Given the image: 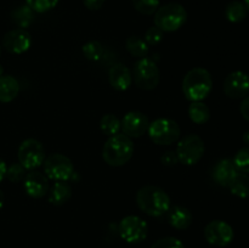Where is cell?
<instances>
[{"label": "cell", "instance_id": "1", "mask_svg": "<svg viewBox=\"0 0 249 248\" xmlns=\"http://www.w3.org/2000/svg\"><path fill=\"white\" fill-rule=\"evenodd\" d=\"M138 207L151 216H160L169 211L170 197L167 192L158 186L146 185L136 194Z\"/></svg>", "mask_w": 249, "mask_h": 248}, {"label": "cell", "instance_id": "2", "mask_svg": "<svg viewBox=\"0 0 249 248\" xmlns=\"http://www.w3.org/2000/svg\"><path fill=\"white\" fill-rule=\"evenodd\" d=\"M213 79L206 68L190 70L182 80V91L189 101H203L212 91Z\"/></svg>", "mask_w": 249, "mask_h": 248}, {"label": "cell", "instance_id": "3", "mask_svg": "<svg viewBox=\"0 0 249 248\" xmlns=\"http://www.w3.org/2000/svg\"><path fill=\"white\" fill-rule=\"evenodd\" d=\"M134 153V143L129 136L124 134L109 136L102 150L104 160L111 167H121L131 159Z\"/></svg>", "mask_w": 249, "mask_h": 248}, {"label": "cell", "instance_id": "4", "mask_svg": "<svg viewBox=\"0 0 249 248\" xmlns=\"http://www.w3.org/2000/svg\"><path fill=\"white\" fill-rule=\"evenodd\" d=\"M187 21V12L182 5L170 2L158 7L155 12V26L163 32H175Z\"/></svg>", "mask_w": 249, "mask_h": 248}, {"label": "cell", "instance_id": "5", "mask_svg": "<svg viewBox=\"0 0 249 248\" xmlns=\"http://www.w3.org/2000/svg\"><path fill=\"white\" fill-rule=\"evenodd\" d=\"M204 142L201 136L189 134L179 140L177 145L178 160L185 165H195L202 159L204 155Z\"/></svg>", "mask_w": 249, "mask_h": 248}, {"label": "cell", "instance_id": "6", "mask_svg": "<svg viewBox=\"0 0 249 248\" xmlns=\"http://www.w3.org/2000/svg\"><path fill=\"white\" fill-rule=\"evenodd\" d=\"M150 139L157 145H172L179 140L181 129L179 124L170 118H158L150 123L147 130Z\"/></svg>", "mask_w": 249, "mask_h": 248}, {"label": "cell", "instance_id": "7", "mask_svg": "<svg viewBox=\"0 0 249 248\" xmlns=\"http://www.w3.org/2000/svg\"><path fill=\"white\" fill-rule=\"evenodd\" d=\"M18 163L26 170H34L36 168L43 165L45 160V148L43 143L36 139H27L22 141L17 151Z\"/></svg>", "mask_w": 249, "mask_h": 248}, {"label": "cell", "instance_id": "8", "mask_svg": "<svg viewBox=\"0 0 249 248\" xmlns=\"http://www.w3.org/2000/svg\"><path fill=\"white\" fill-rule=\"evenodd\" d=\"M48 179L53 181H68L74 174L72 160L62 153H51L43 163Z\"/></svg>", "mask_w": 249, "mask_h": 248}, {"label": "cell", "instance_id": "9", "mask_svg": "<svg viewBox=\"0 0 249 248\" xmlns=\"http://www.w3.org/2000/svg\"><path fill=\"white\" fill-rule=\"evenodd\" d=\"M133 79L140 89L153 90L160 84V70L151 58H140L134 66Z\"/></svg>", "mask_w": 249, "mask_h": 248}, {"label": "cell", "instance_id": "10", "mask_svg": "<svg viewBox=\"0 0 249 248\" xmlns=\"http://www.w3.org/2000/svg\"><path fill=\"white\" fill-rule=\"evenodd\" d=\"M119 236L128 243H140L147 237L148 225L138 215H128L118 225Z\"/></svg>", "mask_w": 249, "mask_h": 248}, {"label": "cell", "instance_id": "11", "mask_svg": "<svg viewBox=\"0 0 249 248\" xmlns=\"http://www.w3.org/2000/svg\"><path fill=\"white\" fill-rule=\"evenodd\" d=\"M204 237L207 242L216 247H226L235 237V232L230 224L224 220H212L204 228Z\"/></svg>", "mask_w": 249, "mask_h": 248}, {"label": "cell", "instance_id": "12", "mask_svg": "<svg viewBox=\"0 0 249 248\" xmlns=\"http://www.w3.org/2000/svg\"><path fill=\"white\" fill-rule=\"evenodd\" d=\"M224 92L230 99H245L249 94V75L242 71L230 73L224 80Z\"/></svg>", "mask_w": 249, "mask_h": 248}, {"label": "cell", "instance_id": "13", "mask_svg": "<svg viewBox=\"0 0 249 248\" xmlns=\"http://www.w3.org/2000/svg\"><path fill=\"white\" fill-rule=\"evenodd\" d=\"M121 125L124 135L129 136L130 139L140 138L143 134L147 133L150 121L146 114L138 111H131L123 117V119L121 121Z\"/></svg>", "mask_w": 249, "mask_h": 248}, {"label": "cell", "instance_id": "14", "mask_svg": "<svg viewBox=\"0 0 249 248\" xmlns=\"http://www.w3.org/2000/svg\"><path fill=\"white\" fill-rule=\"evenodd\" d=\"M32 45L31 34L26 29L17 28L7 32L2 39V46L5 50L14 55H21L26 53Z\"/></svg>", "mask_w": 249, "mask_h": 248}, {"label": "cell", "instance_id": "15", "mask_svg": "<svg viewBox=\"0 0 249 248\" xmlns=\"http://www.w3.org/2000/svg\"><path fill=\"white\" fill-rule=\"evenodd\" d=\"M23 187L26 194L32 198H41L49 192V180L43 173L32 170L24 177Z\"/></svg>", "mask_w": 249, "mask_h": 248}, {"label": "cell", "instance_id": "16", "mask_svg": "<svg viewBox=\"0 0 249 248\" xmlns=\"http://www.w3.org/2000/svg\"><path fill=\"white\" fill-rule=\"evenodd\" d=\"M108 82L113 89L118 90V91H125L133 83V73L126 66L117 63L109 68Z\"/></svg>", "mask_w": 249, "mask_h": 248}, {"label": "cell", "instance_id": "17", "mask_svg": "<svg viewBox=\"0 0 249 248\" xmlns=\"http://www.w3.org/2000/svg\"><path fill=\"white\" fill-rule=\"evenodd\" d=\"M237 172L238 170L236 169L232 159L224 158V159L219 160L215 164V167H214L213 179L215 180L216 184L221 185L224 187H228V185L230 184V181Z\"/></svg>", "mask_w": 249, "mask_h": 248}, {"label": "cell", "instance_id": "18", "mask_svg": "<svg viewBox=\"0 0 249 248\" xmlns=\"http://www.w3.org/2000/svg\"><path fill=\"white\" fill-rule=\"evenodd\" d=\"M168 213V221L177 230H186L192 224V214L186 207H170Z\"/></svg>", "mask_w": 249, "mask_h": 248}, {"label": "cell", "instance_id": "19", "mask_svg": "<svg viewBox=\"0 0 249 248\" xmlns=\"http://www.w3.org/2000/svg\"><path fill=\"white\" fill-rule=\"evenodd\" d=\"M49 202L53 206H62L72 196V189L66 181H56L49 190Z\"/></svg>", "mask_w": 249, "mask_h": 248}, {"label": "cell", "instance_id": "20", "mask_svg": "<svg viewBox=\"0 0 249 248\" xmlns=\"http://www.w3.org/2000/svg\"><path fill=\"white\" fill-rule=\"evenodd\" d=\"M19 91V85L12 75H0V102H11L16 99Z\"/></svg>", "mask_w": 249, "mask_h": 248}, {"label": "cell", "instance_id": "21", "mask_svg": "<svg viewBox=\"0 0 249 248\" xmlns=\"http://www.w3.org/2000/svg\"><path fill=\"white\" fill-rule=\"evenodd\" d=\"M230 189L231 194L235 196L240 197V198H247L249 197V177L248 174L245 173L237 172L230 184L228 185Z\"/></svg>", "mask_w": 249, "mask_h": 248}, {"label": "cell", "instance_id": "22", "mask_svg": "<svg viewBox=\"0 0 249 248\" xmlns=\"http://www.w3.org/2000/svg\"><path fill=\"white\" fill-rule=\"evenodd\" d=\"M189 117L194 123L204 124L211 118V111L204 102L194 101L189 107Z\"/></svg>", "mask_w": 249, "mask_h": 248}, {"label": "cell", "instance_id": "23", "mask_svg": "<svg viewBox=\"0 0 249 248\" xmlns=\"http://www.w3.org/2000/svg\"><path fill=\"white\" fill-rule=\"evenodd\" d=\"M125 46H126V50L129 51L133 57L136 58H143L147 56L148 51H150V46L147 45L143 39L139 38V36L133 35V36H129L125 41Z\"/></svg>", "mask_w": 249, "mask_h": 248}, {"label": "cell", "instance_id": "24", "mask_svg": "<svg viewBox=\"0 0 249 248\" xmlns=\"http://www.w3.org/2000/svg\"><path fill=\"white\" fill-rule=\"evenodd\" d=\"M247 9L242 1H231L225 9V17L231 23H240L247 17Z\"/></svg>", "mask_w": 249, "mask_h": 248}, {"label": "cell", "instance_id": "25", "mask_svg": "<svg viewBox=\"0 0 249 248\" xmlns=\"http://www.w3.org/2000/svg\"><path fill=\"white\" fill-rule=\"evenodd\" d=\"M100 129L107 136L117 135L122 129L121 121L112 113L105 114L101 121H100Z\"/></svg>", "mask_w": 249, "mask_h": 248}, {"label": "cell", "instance_id": "26", "mask_svg": "<svg viewBox=\"0 0 249 248\" xmlns=\"http://www.w3.org/2000/svg\"><path fill=\"white\" fill-rule=\"evenodd\" d=\"M33 12L34 11L31 7L27 6V5H23V6H19L17 7L16 10H14L11 16L15 23H16L17 26L21 27L22 29H24L26 27H28L29 24L32 23V21H33Z\"/></svg>", "mask_w": 249, "mask_h": 248}, {"label": "cell", "instance_id": "27", "mask_svg": "<svg viewBox=\"0 0 249 248\" xmlns=\"http://www.w3.org/2000/svg\"><path fill=\"white\" fill-rule=\"evenodd\" d=\"M83 55L85 56V58L90 61H99L100 58L104 55V46L100 41L97 40H91L88 41L83 45L82 48Z\"/></svg>", "mask_w": 249, "mask_h": 248}, {"label": "cell", "instance_id": "28", "mask_svg": "<svg viewBox=\"0 0 249 248\" xmlns=\"http://www.w3.org/2000/svg\"><path fill=\"white\" fill-rule=\"evenodd\" d=\"M236 169L245 174H249V146L241 148L232 159Z\"/></svg>", "mask_w": 249, "mask_h": 248}, {"label": "cell", "instance_id": "29", "mask_svg": "<svg viewBox=\"0 0 249 248\" xmlns=\"http://www.w3.org/2000/svg\"><path fill=\"white\" fill-rule=\"evenodd\" d=\"M136 11L142 15H152L160 7V0H131Z\"/></svg>", "mask_w": 249, "mask_h": 248}, {"label": "cell", "instance_id": "30", "mask_svg": "<svg viewBox=\"0 0 249 248\" xmlns=\"http://www.w3.org/2000/svg\"><path fill=\"white\" fill-rule=\"evenodd\" d=\"M26 2L27 6L31 7L34 12L44 14L53 10L57 5L58 0H26Z\"/></svg>", "mask_w": 249, "mask_h": 248}, {"label": "cell", "instance_id": "31", "mask_svg": "<svg viewBox=\"0 0 249 248\" xmlns=\"http://www.w3.org/2000/svg\"><path fill=\"white\" fill-rule=\"evenodd\" d=\"M24 172H26V169L19 163H15V164L7 167L5 177H7L11 182H18L24 177Z\"/></svg>", "mask_w": 249, "mask_h": 248}, {"label": "cell", "instance_id": "32", "mask_svg": "<svg viewBox=\"0 0 249 248\" xmlns=\"http://www.w3.org/2000/svg\"><path fill=\"white\" fill-rule=\"evenodd\" d=\"M151 248H185V246L177 237H163L156 241Z\"/></svg>", "mask_w": 249, "mask_h": 248}, {"label": "cell", "instance_id": "33", "mask_svg": "<svg viewBox=\"0 0 249 248\" xmlns=\"http://www.w3.org/2000/svg\"><path fill=\"white\" fill-rule=\"evenodd\" d=\"M143 40L147 43L148 46L152 45H158L160 41L163 40V31H160L158 27H151L147 29L145 34V39Z\"/></svg>", "mask_w": 249, "mask_h": 248}, {"label": "cell", "instance_id": "34", "mask_svg": "<svg viewBox=\"0 0 249 248\" xmlns=\"http://www.w3.org/2000/svg\"><path fill=\"white\" fill-rule=\"evenodd\" d=\"M160 160H162L163 164L167 165V167H172V165H175L179 162L177 157V153H175L174 151H167V152L163 153V156L160 157Z\"/></svg>", "mask_w": 249, "mask_h": 248}, {"label": "cell", "instance_id": "35", "mask_svg": "<svg viewBox=\"0 0 249 248\" xmlns=\"http://www.w3.org/2000/svg\"><path fill=\"white\" fill-rule=\"evenodd\" d=\"M85 7L91 11H95V10L101 9L102 5L105 4V0H83Z\"/></svg>", "mask_w": 249, "mask_h": 248}, {"label": "cell", "instance_id": "36", "mask_svg": "<svg viewBox=\"0 0 249 248\" xmlns=\"http://www.w3.org/2000/svg\"><path fill=\"white\" fill-rule=\"evenodd\" d=\"M240 112L243 118L249 122V96H246L240 105Z\"/></svg>", "mask_w": 249, "mask_h": 248}, {"label": "cell", "instance_id": "37", "mask_svg": "<svg viewBox=\"0 0 249 248\" xmlns=\"http://www.w3.org/2000/svg\"><path fill=\"white\" fill-rule=\"evenodd\" d=\"M6 169H7L6 163L0 158V182H1L2 180L5 179V177H6Z\"/></svg>", "mask_w": 249, "mask_h": 248}, {"label": "cell", "instance_id": "38", "mask_svg": "<svg viewBox=\"0 0 249 248\" xmlns=\"http://www.w3.org/2000/svg\"><path fill=\"white\" fill-rule=\"evenodd\" d=\"M242 140L246 145L249 146V130L245 131V134H243V136H242Z\"/></svg>", "mask_w": 249, "mask_h": 248}, {"label": "cell", "instance_id": "39", "mask_svg": "<svg viewBox=\"0 0 249 248\" xmlns=\"http://www.w3.org/2000/svg\"><path fill=\"white\" fill-rule=\"evenodd\" d=\"M4 203H5V195H4V192L0 190V209L4 207Z\"/></svg>", "mask_w": 249, "mask_h": 248}, {"label": "cell", "instance_id": "40", "mask_svg": "<svg viewBox=\"0 0 249 248\" xmlns=\"http://www.w3.org/2000/svg\"><path fill=\"white\" fill-rule=\"evenodd\" d=\"M243 4H245L246 9H247V11L249 12V0H245V1H243Z\"/></svg>", "mask_w": 249, "mask_h": 248}, {"label": "cell", "instance_id": "41", "mask_svg": "<svg viewBox=\"0 0 249 248\" xmlns=\"http://www.w3.org/2000/svg\"><path fill=\"white\" fill-rule=\"evenodd\" d=\"M2 72H4V70H2V66L0 65V75H2Z\"/></svg>", "mask_w": 249, "mask_h": 248}, {"label": "cell", "instance_id": "42", "mask_svg": "<svg viewBox=\"0 0 249 248\" xmlns=\"http://www.w3.org/2000/svg\"><path fill=\"white\" fill-rule=\"evenodd\" d=\"M0 53H1V46H0Z\"/></svg>", "mask_w": 249, "mask_h": 248}]
</instances>
